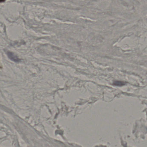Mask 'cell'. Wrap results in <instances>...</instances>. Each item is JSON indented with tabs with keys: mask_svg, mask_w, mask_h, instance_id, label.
<instances>
[{
	"mask_svg": "<svg viewBox=\"0 0 147 147\" xmlns=\"http://www.w3.org/2000/svg\"><path fill=\"white\" fill-rule=\"evenodd\" d=\"M7 55L8 56V58L10 59L13 61L15 62H19L20 61V60L19 59L18 56L17 55H15L14 54H13V53L11 51H7Z\"/></svg>",
	"mask_w": 147,
	"mask_h": 147,
	"instance_id": "6da1fadb",
	"label": "cell"
},
{
	"mask_svg": "<svg viewBox=\"0 0 147 147\" xmlns=\"http://www.w3.org/2000/svg\"><path fill=\"white\" fill-rule=\"evenodd\" d=\"M114 84L115 85H118V86H121V85H124V83L123 81H116V83H114Z\"/></svg>",
	"mask_w": 147,
	"mask_h": 147,
	"instance_id": "7a4b0ae2",
	"label": "cell"
},
{
	"mask_svg": "<svg viewBox=\"0 0 147 147\" xmlns=\"http://www.w3.org/2000/svg\"><path fill=\"white\" fill-rule=\"evenodd\" d=\"M4 2V1H0V2Z\"/></svg>",
	"mask_w": 147,
	"mask_h": 147,
	"instance_id": "3957f363",
	"label": "cell"
}]
</instances>
